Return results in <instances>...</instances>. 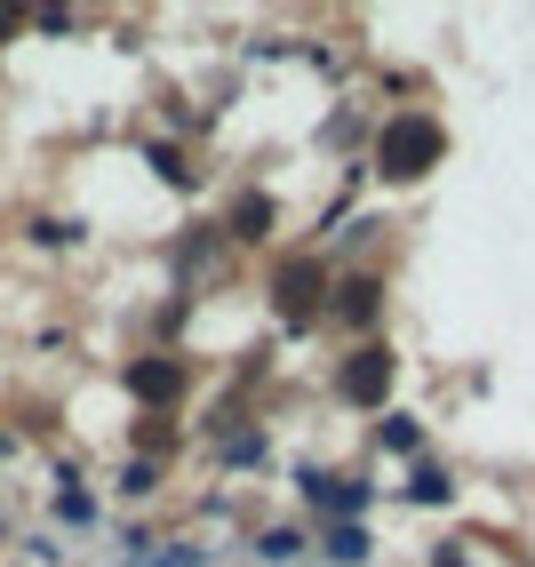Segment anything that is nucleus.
Masks as SVG:
<instances>
[{
	"label": "nucleus",
	"instance_id": "nucleus-1",
	"mask_svg": "<svg viewBox=\"0 0 535 567\" xmlns=\"http://www.w3.org/2000/svg\"><path fill=\"white\" fill-rule=\"evenodd\" d=\"M432 161H440V128L424 121V112H400V121L384 128V144H375V168L400 176V184H408V176H424Z\"/></svg>",
	"mask_w": 535,
	"mask_h": 567
},
{
	"label": "nucleus",
	"instance_id": "nucleus-2",
	"mask_svg": "<svg viewBox=\"0 0 535 567\" xmlns=\"http://www.w3.org/2000/svg\"><path fill=\"white\" fill-rule=\"evenodd\" d=\"M384 392H392V360H384V352H360L352 368H343V400H360V408H375Z\"/></svg>",
	"mask_w": 535,
	"mask_h": 567
},
{
	"label": "nucleus",
	"instance_id": "nucleus-3",
	"mask_svg": "<svg viewBox=\"0 0 535 567\" xmlns=\"http://www.w3.org/2000/svg\"><path fill=\"white\" fill-rule=\"evenodd\" d=\"M128 384H136V400L161 408V400L184 392V368H176V360H136V368H128Z\"/></svg>",
	"mask_w": 535,
	"mask_h": 567
},
{
	"label": "nucleus",
	"instance_id": "nucleus-4",
	"mask_svg": "<svg viewBox=\"0 0 535 567\" xmlns=\"http://www.w3.org/2000/svg\"><path fill=\"white\" fill-rule=\"evenodd\" d=\"M312 288H320L312 264H288V272H280V312L288 320H312Z\"/></svg>",
	"mask_w": 535,
	"mask_h": 567
},
{
	"label": "nucleus",
	"instance_id": "nucleus-5",
	"mask_svg": "<svg viewBox=\"0 0 535 567\" xmlns=\"http://www.w3.org/2000/svg\"><path fill=\"white\" fill-rule=\"evenodd\" d=\"M343 312L368 320V312H375V280H352V288H343Z\"/></svg>",
	"mask_w": 535,
	"mask_h": 567
},
{
	"label": "nucleus",
	"instance_id": "nucleus-6",
	"mask_svg": "<svg viewBox=\"0 0 535 567\" xmlns=\"http://www.w3.org/2000/svg\"><path fill=\"white\" fill-rule=\"evenodd\" d=\"M264 224H272V200H240V240H256Z\"/></svg>",
	"mask_w": 535,
	"mask_h": 567
},
{
	"label": "nucleus",
	"instance_id": "nucleus-7",
	"mask_svg": "<svg viewBox=\"0 0 535 567\" xmlns=\"http://www.w3.org/2000/svg\"><path fill=\"white\" fill-rule=\"evenodd\" d=\"M415 496H424V504H447V480L424 464V472H415Z\"/></svg>",
	"mask_w": 535,
	"mask_h": 567
}]
</instances>
